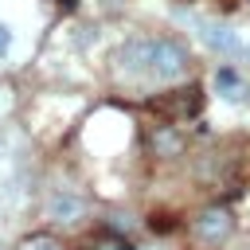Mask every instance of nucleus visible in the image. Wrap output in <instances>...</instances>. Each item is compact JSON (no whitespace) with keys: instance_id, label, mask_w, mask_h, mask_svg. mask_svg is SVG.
Returning a JSON list of instances; mask_svg holds the SVG:
<instances>
[{"instance_id":"nucleus-1","label":"nucleus","mask_w":250,"mask_h":250,"mask_svg":"<svg viewBox=\"0 0 250 250\" xmlns=\"http://www.w3.org/2000/svg\"><path fill=\"white\" fill-rule=\"evenodd\" d=\"M117 74L125 82L168 86L188 74V51L172 35H141L117 51Z\"/></svg>"},{"instance_id":"nucleus-2","label":"nucleus","mask_w":250,"mask_h":250,"mask_svg":"<svg viewBox=\"0 0 250 250\" xmlns=\"http://www.w3.org/2000/svg\"><path fill=\"white\" fill-rule=\"evenodd\" d=\"M230 230H234V211L223 207V203H211V207H203V211L191 219V234H195V242H203V246L227 242Z\"/></svg>"},{"instance_id":"nucleus-3","label":"nucleus","mask_w":250,"mask_h":250,"mask_svg":"<svg viewBox=\"0 0 250 250\" xmlns=\"http://www.w3.org/2000/svg\"><path fill=\"white\" fill-rule=\"evenodd\" d=\"M47 219L51 223H59V227H74V223H82L86 219V199L78 195V191H70V188H55L51 195H47Z\"/></svg>"},{"instance_id":"nucleus-4","label":"nucleus","mask_w":250,"mask_h":250,"mask_svg":"<svg viewBox=\"0 0 250 250\" xmlns=\"http://www.w3.org/2000/svg\"><path fill=\"white\" fill-rule=\"evenodd\" d=\"M195 27H199V39H203L211 51H219V55H250V47H246V43H242L230 27L211 23V20H199Z\"/></svg>"},{"instance_id":"nucleus-5","label":"nucleus","mask_w":250,"mask_h":250,"mask_svg":"<svg viewBox=\"0 0 250 250\" xmlns=\"http://www.w3.org/2000/svg\"><path fill=\"white\" fill-rule=\"evenodd\" d=\"M215 94L227 102H250V82L234 66H219L215 70Z\"/></svg>"},{"instance_id":"nucleus-6","label":"nucleus","mask_w":250,"mask_h":250,"mask_svg":"<svg viewBox=\"0 0 250 250\" xmlns=\"http://www.w3.org/2000/svg\"><path fill=\"white\" fill-rule=\"evenodd\" d=\"M16 250H66V242L59 234H51V230H31V234H23L16 242Z\"/></svg>"},{"instance_id":"nucleus-7","label":"nucleus","mask_w":250,"mask_h":250,"mask_svg":"<svg viewBox=\"0 0 250 250\" xmlns=\"http://www.w3.org/2000/svg\"><path fill=\"white\" fill-rule=\"evenodd\" d=\"M184 148V137L172 129V125H164L160 133H156V156H172V152H180Z\"/></svg>"},{"instance_id":"nucleus-8","label":"nucleus","mask_w":250,"mask_h":250,"mask_svg":"<svg viewBox=\"0 0 250 250\" xmlns=\"http://www.w3.org/2000/svg\"><path fill=\"white\" fill-rule=\"evenodd\" d=\"M86 250H133V246H129L121 234H109V230H105V234H98V238H94Z\"/></svg>"},{"instance_id":"nucleus-9","label":"nucleus","mask_w":250,"mask_h":250,"mask_svg":"<svg viewBox=\"0 0 250 250\" xmlns=\"http://www.w3.org/2000/svg\"><path fill=\"white\" fill-rule=\"evenodd\" d=\"M8 47H12V27H8V23H0V59L8 55Z\"/></svg>"},{"instance_id":"nucleus-10","label":"nucleus","mask_w":250,"mask_h":250,"mask_svg":"<svg viewBox=\"0 0 250 250\" xmlns=\"http://www.w3.org/2000/svg\"><path fill=\"white\" fill-rule=\"evenodd\" d=\"M0 250H4V246H0Z\"/></svg>"}]
</instances>
